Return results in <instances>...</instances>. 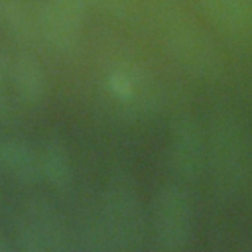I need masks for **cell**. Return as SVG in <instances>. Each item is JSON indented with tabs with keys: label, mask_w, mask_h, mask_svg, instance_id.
Here are the masks:
<instances>
[{
	"label": "cell",
	"mask_w": 252,
	"mask_h": 252,
	"mask_svg": "<svg viewBox=\"0 0 252 252\" xmlns=\"http://www.w3.org/2000/svg\"><path fill=\"white\" fill-rule=\"evenodd\" d=\"M250 138L242 120L228 108H219L209 118L207 163L211 187L219 199L236 197L250 175Z\"/></svg>",
	"instance_id": "1"
},
{
	"label": "cell",
	"mask_w": 252,
	"mask_h": 252,
	"mask_svg": "<svg viewBox=\"0 0 252 252\" xmlns=\"http://www.w3.org/2000/svg\"><path fill=\"white\" fill-rule=\"evenodd\" d=\"M159 32L167 53L191 77L215 81L222 73V57L209 33L175 6L159 12Z\"/></svg>",
	"instance_id": "2"
},
{
	"label": "cell",
	"mask_w": 252,
	"mask_h": 252,
	"mask_svg": "<svg viewBox=\"0 0 252 252\" xmlns=\"http://www.w3.org/2000/svg\"><path fill=\"white\" fill-rule=\"evenodd\" d=\"M100 222L114 250H140L148 236V217L136 181L126 173H114L100 195Z\"/></svg>",
	"instance_id": "3"
},
{
	"label": "cell",
	"mask_w": 252,
	"mask_h": 252,
	"mask_svg": "<svg viewBox=\"0 0 252 252\" xmlns=\"http://www.w3.org/2000/svg\"><path fill=\"white\" fill-rule=\"evenodd\" d=\"M14 246L24 252L71 250V228L45 199L28 201L14 220Z\"/></svg>",
	"instance_id": "4"
},
{
	"label": "cell",
	"mask_w": 252,
	"mask_h": 252,
	"mask_svg": "<svg viewBox=\"0 0 252 252\" xmlns=\"http://www.w3.org/2000/svg\"><path fill=\"white\" fill-rule=\"evenodd\" d=\"M154 238L161 250H185L193 238V205L189 193L177 183L158 189L152 207Z\"/></svg>",
	"instance_id": "5"
},
{
	"label": "cell",
	"mask_w": 252,
	"mask_h": 252,
	"mask_svg": "<svg viewBox=\"0 0 252 252\" xmlns=\"http://www.w3.org/2000/svg\"><path fill=\"white\" fill-rule=\"evenodd\" d=\"M167 161L171 173L185 183H193L203 175L207 163V132L191 114L177 116L171 122Z\"/></svg>",
	"instance_id": "6"
},
{
	"label": "cell",
	"mask_w": 252,
	"mask_h": 252,
	"mask_svg": "<svg viewBox=\"0 0 252 252\" xmlns=\"http://www.w3.org/2000/svg\"><path fill=\"white\" fill-rule=\"evenodd\" d=\"M108 94L132 116H148L159 106L156 81L136 65H116L104 77Z\"/></svg>",
	"instance_id": "7"
},
{
	"label": "cell",
	"mask_w": 252,
	"mask_h": 252,
	"mask_svg": "<svg viewBox=\"0 0 252 252\" xmlns=\"http://www.w3.org/2000/svg\"><path fill=\"white\" fill-rule=\"evenodd\" d=\"M39 35L41 39L59 55H75L81 45V30L83 24L73 20L71 16L59 12L53 4L43 0L37 8Z\"/></svg>",
	"instance_id": "8"
},
{
	"label": "cell",
	"mask_w": 252,
	"mask_h": 252,
	"mask_svg": "<svg viewBox=\"0 0 252 252\" xmlns=\"http://www.w3.org/2000/svg\"><path fill=\"white\" fill-rule=\"evenodd\" d=\"M2 169L22 185H35L41 179L39 150L16 136L0 138Z\"/></svg>",
	"instance_id": "9"
},
{
	"label": "cell",
	"mask_w": 252,
	"mask_h": 252,
	"mask_svg": "<svg viewBox=\"0 0 252 252\" xmlns=\"http://www.w3.org/2000/svg\"><path fill=\"white\" fill-rule=\"evenodd\" d=\"M10 83L16 91V94L28 102L37 104L47 94V75L39 59L30 51H20L8 69Z\"/></svg>",
	"instance_id": "10"
},
{
	"label": "cell",
	"mask_w": 252,
	"mask_h": 252,
	"mask_svg": "<svg viewBox=\"0 0 252 252\" xmlns=\"http://www.w3.org/2000/svg\"><path fill=\"white\" fill-rule=\"evenodd\" d=\"M41 179L57 193L69 191L73 183V163L67 144L59 136H49L39 148Z\"/></svg>",
	"instance_id": "11"
},
{
	"label": "cell",
	"mask_w": 252,
	"mask_h": 252,
	"mask_svg": "<svg viewBox=\"0 0 252 252\" xmlns=\"http://www.w3.org/2000/svg\"><path fill=\"white\" fill-rule=\"evenodd\" d=\"M199 8L209 22L230 35L252 32V0H199Z\"/></svg>",
	"instance_id": "12"
},
{
	"label": "cell",
	"mask_w": 252,
	"mask_h": 252,
	"mask_svg": "<svg viewBox=\"0 0 252 252\" xmlns=\"http://www.w3.org/2000/svg\"><path fill=\"white\" fill-rule=\"evenodd\" d=\"M0 28L22 45H32L41 37L37 12H32L24 0H0Z\"/></svg>",
	"instance_id": "13"
},
{
	"label": "cell",
	"mask_w": 252,
	"mask_h": 252,
	"mask_svg": "<svg viewBox=\"0 0 252 252\" xmlns=\"http://www.w3.org/2000/svg\"><path fill=\"white\" fill-rule=\"evenodd\" d=\"M71 248L85 252H110L114 250L110 238L100 222V217H89L71 230Z\"/></svg>",
	"instance_id": "14"
},
{
	"label": "cell",
	"mask_w": 252,
	"mask_h": 252,
	"mask_svg": "<svg viewBox=\"0 0 252 252\" xmlns=\"http://www.w3.org/2000/svg\"><path fill=\"white\" fill-rule=\"evenodd\" d=\"M49 4H53L59 12L71 16L77 22H85V14H87V6L91 4L89 0H47Z\"/></svg>",
	"instance_id": "15"
},
{
	"label": "cell",
	"mask_w": 252,
	"mask_h": 252,
	"mask_svg": "<svg viewBox=\"0 0 252 252\" xmlns=\"http://www.w3.org/2000/svg\"><path fill=\"white\" fill-rule=\"evenodd\" d=\"M89 2L114 18H126L130 12V0H89Z\"/></svg>",
	"instance_id": "16"
},
{
	"label": "cell",
	"mask_w": 252,
	"mask_h": 252,
	"mask_svg": "<svg viewBox=\"0 0 252 252\" xmlns=\"http://www.w3.org/2000/svg\"><path fill=\"white\" fill-rule=\"evenodd\" d=\"M6 116H8V100H6L4 93H2V85H0V122H2Z\"/></svg>",
	"instance_id": "17"
},
{
	"label": "cell",
	"mask_w": 252,
	"mask_h": 252,
	"mask_svg": "<svg viewBox=\"0 0 252 252\" xmlns=\"http://www.w3.org/2000/svg\"><path fill=\"white\" fill-rule=\"evenodd\" d=\"M14 248H16V246H14L4 234H0V252H12Z\"/></svg>",
	"instance_id": "18"
},
{
	"label": "cell",
	"mask_w": 252,
	"mask_h": 252,
	"mask_svg": "<svg viewBox=\"0 0 252 252\" xmlns=\"http://www.w3.org/2000/svg\"><path fill=\"white\" fill-rule=\"evenodd\" d=\"M6 75H8V67H6V61H4V57L0 55V85L4 83Z\"/></svg>",
	"instance_id": "19"
},
{
	"label": "cell",
	"mask_w": 252,
	"mask_h": 252,
	"mask_svg": "<svg viewBox=\"0 0 252 252\" xmlns=\"http://www.w3.org/2000/svg\"><path fill=\"white\" fill-rule=\"evenodd\" d=\"M0 169H2V163H0Z\"/></svg>",
	"instance_id": "20"
}]
</instances>
